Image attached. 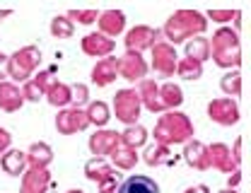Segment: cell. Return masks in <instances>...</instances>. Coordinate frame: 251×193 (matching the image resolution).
<instances>
[{
    "instance_id": "cell-1",
    "label": "cell",
    "mask_w": 251,
    "mask_h": 193,
    "mask_svg": "<svg viewBox=\"0 0 251 193\" xmlns=\"http://www.w3.org/2000/svg\"><path fill=\"white\" fill-rule=\"evenodd\" d=\"M205 29H208L205 15H201L198 10H176L164 22V27L159 32H162L167 44L176 46V44H186L188 39H193V36L205 34Z\"/></svg>"
},
{
    "instance_id": "cell-2",
    "label": "cell",
    "mask_w": 251,
    "mask_h": 193,
    "mask_svg": "<svg viewBox=\"0 0 251 193\" xmlns=\"http://www.w3.org/2000/svg\"><path fill=\"white\" fill-rule=\"evenodd\" d=\"M193 138V123L181 111H164L159 114L155 123V143L172 147V145H186Z\"/></svg>"
},
{
    "instance_id": "cell-3",
    "label": "cell",
    "mask_w": 251,
    "mask_h": 193,
    "mask_svg": "<svg viewBox=\"0 0 251 193\" xmlns=\"http://www.w3.org/2000/svg\"><path fill=\"white\" fill-rule=\"evenodd\" d=\"M208 46H210V58L218 68L237 70L242 65V41L232 27H220L213 34V39H208Z\"/></svg>"
},
{
    "instance_id": "cell-4",
    "label": "cell",
    "mask_w": 251,
    "mask_h": 193,
    "mask_svg": "<svg viewBox=\"0 0 251 193\" xmlns=\"http://www.w3.org/2000/svg\"><path fill=\"white\" fill-rule=\"evenodd\" d=\"M41 63V48L39 46H22L12 56H7V80L15 85H25L27 80L34 77L36 68Z\"/></svg>"
},
{
    "instance_id": "cell-5",
    "label": "cell",
    "mask_w": 251,
    "mask_h": 193,
    "mask_svg": "<svg viewBox=\"0 0 251 193\" xmlns=\"http://www.w3.org/2000/svg\"><path fill=\"white\" fill-rule=\"evenodd\" d=\"M140 111H143V104H140V96L133 87H126L119 90L114 96V116L126 123V126H135L138 119H140Z\"/></svg>"
},
{
    "instance_id": "cell-6",
    "label": "cell",
    "mask_w": 251,
    "mask_h": 193,
    "mask_svg": "<svg viewBox=\"0 0 251 193\" xmlns=\"http://www.w3.org/2000/svg\"><path fill=\"white\" fill-rule=\"evenodd\" d=\"M150 53H152V61H150L148 68H152L159 77H169V75H174L176 63H179L176 46H172V44H167L164 39H159L155 46L150 48Z\"/></svg>"
},
{
    "instance_id": "cell-7",
    "label": "cell",
    "mask_w": 251,
    "mask_h": 193,
    "mask_svg": "<svg viewBox=\"0 0 251 193\" xmlns=\"http://www.w3.org/2000/svg\"><path fill=\"white\" fill-rule=\"evenodd\" d=\"M162 39V32L159 29H152L148 24H135L130 27L124 36V44H126V51H133V53H143L148 48H152L157 41Z\"/></svg>"
},
{
    "instance_id": "cell-8",
    "label": "cell",
    "mask_w": 251,
    "mask_h": 193,
    "mask_svg": "<svg viewBox=\"0 0 251 193\" xmlns=\"http://www.w3.org/2000/svg\"><path fill=\"white\" fill-rule=\"evenodd\" d=\"M208 119L213 123H218V126H234V123H239L242 114H239L237 99H229V96L213 99L208 104Z\"/></svg>"
},
{
    "instance_id": "cell-9",
    "label": "cell",
    "mask_w": 251,
    "mask_h": 193,
    "mask_svg": "<svg viewBox=\"0 0 251 193\" xmlns=\"http://www.w3.org/2000/svg\"><path fill=\"white\" fill-rule=\"evenodd\" d=\"M116 68H119V77L128 80L130 85L145 80V75L150 70L148 61L143 58V53H133V51H126L124 56H119L116 58Z\"/></svg>"
},
{
    "instance_id": "cell-10",
    "label": "cell",
    "mask_w": 251,
    "mask_h": 193,
    "mask_svg": "<svg viewBox=\"0 0 251 193\" xmlns=\"http://www.w3.org/2000/svg\"><path fill=\"white\" fill-rule=\"evenodd\" d=\"M56 128H58L61 135H75V133L87 130L90 123H87L85 109H77V106H65V109H61L58 116H56Z\"/></svg>"
},
{
    "instance_id": "cell-11",
    "label": "cell",
    "mask_w": 251,
    "mask_h": 193,
    "mask_svg": "<svg viewBox=\"0 0 251 193\" xmlns=\"http://www.w3.org/2000/svg\"><path fill=\"white\" fill-rule=\"evenodd\" d=\"M208 147V167L218 169V171H225V174H232L239 169V162L234 160L229 145L225 143H213V145H205Z\"/></svg>"
},
{
    "instance_id": "cell-12",
    "label": "cell",
    "mask_w": 251,
    "mask_h": 193,
    "mask_svg": "<svg viewBox=\"0 0 251 193\" xmlns=\"http://www.w3.org/2000/svg\"><path fill=\"white\" fill-rule=\"evenodd\" d=\"M80 48H82V53L94 56L97 61H101V58H106V56L114 53L116 41L109 39V36H104V34H99V32H92V34H85V36H82Z\"/></svg>"
},
{
    "instance_id": "cell-13",
    "label": "cell",
    "mask_w": 251,
    "mask_h": 193,
    "mask_svg": "<svg viewBox=\"0 0 251 193\" xmlns=\"http://www.w3.org/2000/svg\"><path fill=\"white\" fill-rule=\"evenodd\" d=\"M119 143H121L119 133H116V130H106V128H99L97 133H92L90 140H87L90 152H92L94 157H109V155L116 150Z\"/></svg>"
},
{
    "instance_id": "cell-14",
    "label": "cell",
    "mask_w": 251,
    "mask_h": 193,
    "mask_svg": "<svg viewBox=\"0 0 251 193\" xmlns=\"http://www.w3.org/2000/svg\"><path fill=\"white\" fill-rule=\"evenodd\" d=\"M53 80H56V77H53V70H44V72L34 75L31 80H27V82L20 87V90H22V96H25V101H31V104L41 101Z\"/></svg>"
},
{
    "instance_id": "cell-15",
    "label": "cell",
    "mask_w": 251,
    "mask_h": 193,
    "mask_svg": "<svg viewBox=\"0 0 251 193\" xmlns=\"http://www.w3.org/2000/svg\"><path fill=\"white\" fill-rule=\"evenodd\" d=\"M135 92L140 96L143 109H148V111H152V114H164V106H162V101H159V85H157L152 77L140 80Z\"/></svg>"
},
{
    "instance_id": "cell-16",
    "label": "cell",
    "mask_w": 251,
    "mask_h": 193,
    "mask_svg": "<svg viewBox=\"0 0 251 193\" xmlns=\"http://www.w3.org/2000/svg\"><path fill=\"white\" fill-rule=\"evenodd\" d=\"M51 171L49 169H31L27 167V171L22 174V186L20 193H44L51 186Z\"/></svg>"
},
{
    "instance_id": "cell-17",
    "label": "cell",
    "mask_w": 251,
    "mask_h": 193,
    "mask_svg": "<svg viewBox=\"0 0 251 193\" xmlns=\"http://www.w3.org/2000/svg\"><path fill=\"white\" fill-rule=\"evenodd\" d=\"M116 77H119L116 56H106V58L97 61L92 68V75H90L92 85H97V87H109L111 82H116Z\"/></svg>"
},
{
    "instance_id": "cell-18",
    "label": "cell",
    "mask_w": 251,
    "mask_h": 193,
    "mask_svg": "<svg viewBox=\"0 0 251 193\" xmlns=\"http://www.w3.org/2000/svg\"><path fill=\"white\" fill-rule=\"evenodd\" d=\"M181 157H184V162H186L191 169H198V171L210 169V167H208V147H205V143H201V140H196V138H191L186 145H184Z\"/></svg>"
},
{
    "instance_id": "cell-19",
    "label": "cell",
    "mask_w": 251,
    "mask_h": 193,
    "mask_svg": "<svg viewBox=\"0 0 251 193\" xmlns=\"http://www.w3.org/2000/svg\"><path fill=\"white\" fill-rule=\"evenodd\" d=\"M22 106H25V96H22L20 85H15V82H10V80L0 82V109L7 111V114H15V111H20Z\"/></svg>"
},
{
    "instance_id": "cell-20",
    "label": "cell",
    "mask_w": 251,
    "mask_h": 193,
    "mask_svg": "<svg viewBox=\"0 0 251 193\" xmlns=\"http://www.w3.org/2000/svg\"><path fill=\"white\" fill-rule=\"evenodd\" d=\"M97 22H99V34H104L109 39L124 34L126 29V15L121 10H106L97 17Z\"/></svg>"
},
{
    "instance_id": "cell-21",
    "label": "cell",
    "mask_w": 251,
    "mask_h": 193,
    "mask_svg": "<svg viewBox=\"0 0 251 193\" xmlns=\"http://www.w3.org/2000/svg\"><path fill=\"white\" fill-rule=\"evenodd\" d=\"M25 155H27V167H31V169H49V164L53 162V150L44 140L31 143Z\"/></svg>"
},
{
    "instance_id": "cell-22",
    "label": "cell",
    "mask_w": 251,
    "mask_h": 193,
    "mask_svg": "<svg viewBox=\"0 0 251 193\" xmlns=\"http://www.w3.org/2000/svg\"><path fill=\"white\" fill-rule=\"evenodd\" d=\"M0 167H2V171L7 174V176H15V179H20L25 171H27V155L22 152V150H15V147H10L2 157H0Z\"/></svg>"
},
{
    "instance_id": "cell-23",
    "label": "cell",
    "mask_w": 251,
    "mask_h": 193,
    "mask_svg": "<svg viewBox=\"0 0 251 193\" xmlns=\"http://www.w3.org/2000/svg\"><path fill=\"white\" fill-rule=\"evenodd\" d=\"M116 193H159V186L155 179L138 174V176H128L126 181H121Z\"/></svg>"
},
{
    "instance_id": "cell-24",
    "label": "cell",
    "mask_w": 251,
    "mask_h": 193,
    "mask_svg": "<svg viewBox=\"0 0 251 193\" xmlns=\"http://www.w3.org/2000/svg\"><path fill=\"white\" fill-rule=\"evenodd\" d=\"M143 160H145V164H150V167H162V164H176L179 162V157L172 152V147H164V145H150L145 152H143Z\"/></svg>"
},
{
    "instance_id": "cell-25",
    "label": "cell",
    "mask_w": 251,
    "mask_h": 193,
    "mask_svg": "<svg viewBox=\"0 0 251 193\" xmlns=\"http://www.w3.org/2000/svg\"><path fill=\"white\" fill-rule=\"evenodd\" d=\"M85 116H87V123L94 126V128H104L109 121H111V109L106 101H90L85 106Z\"/></svg>"
},
{
    "instance_id": "cell-26",
    "label": "cell",
    "mask_w": 251,
    "mask_h": 193,
    "mask_svg": "<svg viewBox=\"0 0 251 193\" xmlns=\"http://www.w3.org/2000/svg\"><path fill=\"white\" fill-rule=\"evenodd\" d=\"M159 101H162L164 111H176V109L184 104V92H181V87L174 85V82L159 85Z\"/></svg>"
},
{
    "instance_id": "cell-27",
    "label": "cell",
    "mask_w": 251,
    "mask_h": 193,
    "mask_svg": "<svg viewBox=\"0 0 251 193\" xmlns=\"http://www.w3.org/2000/svg\"><path fill=\"white\" fill-rule=\"evenodd\" d=\"M109 157H111L109 164H111L114 169H124V171L133 169V167L138 164V152H135L133 147L124 145V143H119V145H116V150H114Z\"/></svg>"
},
{
    "instance_id": "cell-28",
    "label": "cell",
    "mask_w": 251,
    "mask_h": 193,
    "mask_svg": "<svg viewBox=\"0 0 251 193\" xmlns=\"http://www.w3.org/2000/svg\"><path fill=\"white\" fill-rule=\"evenodd\" d=\"M44 99H46L51 106H56L58 111H61V109H65V106H70V85L53 80V82H51V87L46 90Z\"/></svg>"
},
{
    "instance_id": "cell-29",
    "label": "cell",
    "mask_w": 251,
    "mask_h": 193,
    "mask_svg": "<svg viewBox=\"0 0 251 193\" xmlns=\"http://www.w3.org/2000/svg\"><path fill=\"white\" fill-rule=\"evenodd\" d=\"M111 174H116V169L106 162V157H92V160H87V164H85V176L90 181L99 184V181H104Z\"/></svg>"
},
{
    "instance_id": "cell-30",
    "label": "cell",
    "mask_w": 251,
    "mask_h": 193,
    "mask_svg": "<svg viewBox=\"0 0 251 193\" xmlns=\"http://www.w3.org/2000/svg\"><path fill=\"white\" fill-rule=\"evenodd\" d=\"M148 128L145 126H140V123H135V126H126L124 133H119V138H121V143L128 145V147H133V150H138V147H143L145 143H148Z\"/></svg>"
},
{
    "instance_id": "cell-31",
    "label": "cell",
    "mask_w": 251,
    "mask_h": 193,
    "mask_svg": "<svg viewBox=\"0 0 251 193\" xmlns=\"http://www.w3.org/2000/svg\"><path fill=\"white\" fill-rule=\"evenodd\" d=\"M186 58H193L198 63H205L210 58V46H208V39L205 36H193L186 41Z\"/></svg>"
},
{
    "instance_id": "cell-32",
    "label": "cell",
    "mask_w": 251,
    "mask_h": 193,
    "mask_svg": "<svg viewBox=\"0 0 251 193\" xmlns=\"http://www.w3.org/2000/svg\"><path fill=\"white\" fill-rule=\"evenodd\" d=\"M181 80H198L201 75H203V63H198V61H193V58H179V63H176V70H174Z\"/></svg>"
},
{
    "instance_id": "cell-33",
    "label": "cell",
    "mask_w": 251,
    "mask_h": 193,
    "mask_svg": "<svg viewBox=\"0 0 251 193\" xmlns=\"http://www.w3.org/2000/svg\"><path fill=\"white\" fill-rule=\"evenodd\" d=\"M220 90H222L225 95H229V99L239 96L242 95V72H239V70H229L227 75H222Z\"/></svg>"
},
{
    "instance_id": "cell-34",
    "label": "cell",
    "mask_w": 251,
    "mask_h": 193,
    "mask_svg": "<svg viewBox=\"0 0 251 193\" xmlns=\"http://www.w3.org/2000/svg\"><path fill=\"white\" fill-rule=\"evenodd\" d=\"M49 29H51V36H56V39H70V36L75 34V24H73L65 15H56V17L51 20Z\"/></svg>"
},
{
    "instance_id": "cell-35",
    "label": "cell",
    "mask_w": 251,
    "mask_h": 193,
    "mask_svg": "<svg viewBox=\"0 0 251 193\" xmlns=\"http://www.w3.org/2000/svg\"><path fill=\"white\" fill-rule=\"evenodd\" d=\"M87 104H90V87H87V85H82V82L70 85V106L85 109Z\"/></svg>"
},
{
    "instance_id": "cell-36",
    "label": "cell",
    "mask_w": 251,
    "mask_h": 193,
    "mask_svg": "<svg viewBox=\"0 0 251 193\" xmlns=\"http://www.w3.org/2000/svg\"><path fill=\"white\" fill-rule=\"evenodd\" d=\"M65 17H68L73 24L90 27V24H94V22H97L99 12H97V10H68V12H65Z\"/></svg>"
},
{
    "instance_id": "cell-37",
    "label": "cell",
    "mask_w": 251,
    "mask_h": 193,
    "mask_svg": "<svg viewBox=\"0 0 251 193\" xmlns=\"http://www.w3.org/2000/svg\"><path fill=\"white\" fill-rule=\"evenodd\" d=\"M239 15H242L239 10H218V7H210L208 15H205V20H213V22H218V24H227V22L237 20Z\"/></svg>"
},
{
    "instance_id": "cell-38",
    "label": "cell",
    "mask_w": 251,
    "mask_h": 193,
    "mask_svg": "<svg viewBox=\"0 0 251 193\" xmlns=\"http://www.w3.org/2000/svg\"><path fill=\"white\" fill-rule=\"evenodd\" d=\"M97 186H99V193H116L119 191V186H121L119 171H116V174H111V176H106L104 181H99Z\"/></svg>"
},
{
    "instance_id": "cell-39",
    "label": "cell",
    "mask_w": 251,
    "mask_h": 193,
    "mask_svg": "<svg viewBox=\"0 0 251 193\" xmlns=\"http://www.w3.org/2000/svg\"><path fill=\"white\" fill-rule=\"evenodd\" d=\"M10 147H12V133L0 126V157H2Z\"/></svg>"
},
{
    "instance_id": "cell-40",
    "label": "cell",
    "mask_w": 251,
    "mask_h": 193,
    "mask_svg": "<svg viewBox=\"0 0 251 193\" xmlns=\"http://www.w3.org/2000/svg\"><path fill=\"white\" fill-rule=\"evenodd\" d=\"M239 184H242V169H237V171L229 174V179H227V189L239 191Z\"/></svg>"
},
{
    "instance_id": "cell-41",
    "label": "cell",
    "mask_w": 251,
    "mask_h": 193,
    "mask_svg": "<svg viewBox=\"0 0 251 193\" xmlns=\"http://www.w3.org/2000/svg\"><path fill=\"white\" fill-rule=\"evenodd\" d=\"M7 80V53L0 51V82Z\"/></svg>"
},
{
    "instance_id": "cell-42",
    "label": "cell",
    "mask_w": 251,
    "mask_h": 193,
    "mask_svg": "<svg viewBox=\"0 0 251 193\" xmlns=\"http://www.w3.org/2000/svg\"><path fill=\"white\" fill-rule=\"evenodd\" d=\"M229 150H232L234 160H237L239 164H242V138H237V140H234V147H229Z\"/></svg>"
},
{
    "instance_id": "cell-43",
    "label": "cell",
    "mask_w": 251,
    "mask_h": 193,
    "mask_svg": "<svg viewBox=\"0 0 251 193\" xmlns=\"http://www.w3.org/2000/svg\"><path fill=\"white\" fill-rule=\"evenodd\" d=\"M184 193H210V189L205 184H196V186H188Z\"/></svg>"
},
{
    "instance_id": "cell-44",
    "label": "cell",
    "mask_w": 251,
    "mask_h": 193,
    "mask_svg": "<svg viewBox=\"0 0 251 193\" xmlns=\"http://www.w3.org/2000/svg\"><path fill=\"white\" fill-rule=\"evenodd\" d=\"M12 15V10L10 7H5V10H0V20H5V17H10Z\"/></svg>"
},
{
    "instance_id": "cell-45",
    "label": "cell",
    "mask_w": 251,
    "mask_h": 193,
    "mask_svg": "<svg viewBox=\"0 0 251 193\" xmlns=\"http://www.w3.org/2000/svg\"><path fill=\"white\" fill-rule=\"evenodd\" d=\"M44 193H58V189H56V186L51 184V186H49V189H46V191H44Z\"/></svg>"
},
{
    "instance_id": "cell-46",
    "label": "cell",
    "mask_w": 251,
    "mask_h": 193,
    "mask_svg": "<svg viewBox=\"0 0 251 193\" xmlns=\"http://www.w3.org/2000/svg\"><path fill=\"white\" fill-rule=\"evenodd\" d=\"M68 193H85V191H80V189H70Z\"/></svg>"
},
{
    "instance_id": "cell-47",
    "label": "cell",
    "mask_w": 251,
    "mask_h": 193,
    "mask_svg": "<svg viewBox=\"0 0 251 193\" xmlns=\"http://www.w3.org/2000/svg\"><path fill=\"white\" fill-rule=\"evenodd\" d=\"M220 193H239V191H232V189H225V191H220Z\"/></svg>"
}]
</instances>
